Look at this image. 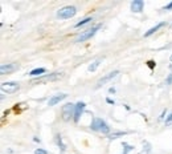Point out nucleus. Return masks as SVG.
<instances>
[{
	"label": "nucleus",
	"instance_id": "nucleus-1",
	"mask_svg": "<svg viewBox=\"0 0 172 154\" xmlns=\"http://www.w3.org/2000/svg\"><path fill=\"white\" fill-rule=\"evenodd\" d=\"M77 14V8L74 5H65V7L60 8L57 11V17L58 19H62V20H65V19H70L73 17L74 15Z\"/></svg>",
	"mask_w": 172,
	"mask_h": 154
},
{
	"label": "nucleus",
	"instance_id": "nucleus-2",
	"mask_svg": "<svg viewBox=\"0 0 172 154\" xmlns=\"http://www.w3.org/2000/svg\"><path fill=\"white\" fill-rule=\"evenodd\" d=\"M90 128L93 130H97V132H101V133H103V134L110 133V126H109L102 118H94L91 125H90Z\"/></svg>",
	"mask_w": 172,
	"mask_h": 154
},
{
	"label": "nucleus",
	"instance_id": "nucleus-3",
	"mask_svg": "<svg viewBox=\"0 0 172 154\" xmlns=\"http://www.w3.org/2000/svg\"><path fill=\"white\" fill-rule=\"evenodd\" d=\"M101 27H102V24H97V25H94V27L89 28V29H86L85 32H82V33H81L78 37H77L76 43H83V41L89 40L90 37H93L94 35L97 33V31H98Z\"/></svg>",
	"mask_w": 172,
	"mask_h": 154
},
{
	"label": "nucleus",
	"instance_id": "nucleus-4",
	"mask_svg": "<svg viewBox=\"0 0 172 154\" xmlns=\"http://www.w3.org/2000/svg\"><path fill=\"white\" fill-rule=\"evenodd\" d=\"M74 106L73 104H66V105L62 106V118L64 121H69L70 117L74 118Z\"/></svg>",
	"mask_w": 172,
	"mask_h": 154
},
{
	"label": "nucleus",
	"instance_id": "nucleus-5",
	"mask_svg": "<svg viewBox=\"0 0 172 154\" xmlns=\"http://www.w3.org/2000/svg\"><path fill=\"white\" fill-rule=\"evenodd\" d=\"M19 84L15 81H8V82H3L1 84V92L3 93H15L19 90Z\"/></svg>",
	"mask_w": 172,
	"mask_h": 154
},
{
	"label": "nucleus",
	"instance_id": "nucleus-6",
	"mask_svg": "<svg viewBox=\"0 0 172 154\" xmlns=\"http://www.w3.org/2000/svg\"><path fill=\"white\" fill-rule=\"evenodd\" d=\"M62 73H50V75H46V76H40L37 77L36 80H33L34 82H44V81H57V80L62 79Z\"/></svg>",
	"mask_w": 172,
	"mask_h": 154
},
{
	"label": "nucleus",
	"instance_id": "nucleus-7",
	"mask_svg": "<svg viewBox=\"0 0 172 154\" xmlns=\"http://www.w3.org/2000/svg\"><path fill=\"white\" fill-rule=\"evenodd\" d=\"M119 75V71H113V72H110V73H107V75H105L102 77V79H99L98 80V82H97V85H95V88L98 89V88H101L102 85H105L106 82H109L110 80H113V79H115L117 76Z\"/></svg>",
	"mask_w": 172,
	"mask_h": 154
},
{
	"label": "nucleus",
	"instance_id": "nucleus-8",
	"mask_svg": "<svg viewBox=\"0 0 172 154\" xmlns=\"http://www.w3.org/2000/svg\"><path fill=\"white\" fill-rule=\"evenodd\" d=\"M85 106L86 104L83 102V101H78V102L76 104V106H74V122H78L79 121V117H81V114L83 113V110H85Z\"/></svg>",
	"mask_w": 172,
	"mask_h": 154
},
{
	"label": "nucleus",
	"instance_id": "nucleus-9",
	"mask_svg": "<svg viewBox=\"0 0 172 154\" xmlns=\"http://www.w3.org/2000/svg\"><path fill=\"white\" fill-rule=\"evenodd\" d=\"M17 68H19V64H16V62H12V64H3L0 66V73H1V75H8V73L15 72Z\"/></svg>",
	"mask_w": 172,
	"mask_h": 154
},
{
	"label": "nucleus",
	"instance_id": "nucleus-10",
	"mask_svg": "<svg viewBox=\"0 0 172 154\" xmlns=\"http://www.w3.org/2000/svg\"><path fill=\"white\" fill-rule=\"evenodd\" d=\"M143 7H144V1L143 0H134V1H131V11L135 12V14L142 12Z\"/></svg>",
	"mask_w": 172,
	"mask_h": 154
},
{
	"label": "nucleus",
	"instance_id": "nucleus-11",
	"mask_svg": "<svg viewBox=\"0 0 172 154\" xmlns=\"http://www.w3.org/2000/svg\"><path fill=\"white\" fill-rule=\"evenodd\" d=\"M66 97H68V94H66V93H60V94H56V96H53L48 101V106H54L56 104H58L60 101H62V100L66 98Z\"/></svg>",
	"mask_w": 172,
	"mask_h": 154
},
{
	"label": "nucleus",
	"instance_id": "nucleus-12",
	"mask_svg": "<svg viewBox=\"0 0 172 154\" xmlns=\"http://www.w3.org/2000/svg\"><path fill=\"white\" fill-rule=\"evenodd\" d=\"M164 25H165L164 21H162V23H159V24H156L155 27H152L151 29H148V31L146 32V33H144V37H148V36H151V35H154L155 32H158L159 29H160V28H163Z\"/></svg>",
	"mask_w": 172,
	"mask_h": 154
},
{
	"label": "nucleus",
	"instance_id": "nucleus-13",
	"mask_svg": "<svg viewBox=\"0 0 172 154\" xmlns=\"http://www.w3.org/2000/svg\"><path fill=\"white\" fill-rule=\"evenodd\" d=\"M101 62H102V58H97L95 61H93L91 64L89 65V66H87V71H89V72H95L97 68L99 66Z\"/></svg>",
	"mask_w": 172,
	"mask_h": 154
},
{
	"label": "nucleus",
	"instance_id": "nucleus-14",
	"mask_svg": "<svg viewBox=\"0 0 172 154\" xmlns=\"http://www.w3.org/2000/svg\"><path fill=\"white\" fill-rule=\"evenodd\" d=\"M45 72H46V69H45V68H36V69H33V71H31V72H29V76L34 77V76L42 75V73H45Z\"/></svg>",
	"mask_w": 172,
	"mask_h": 154
},
{
	"label": "nucleus",
	"instance_id": "nucleus-15",
	"mask_svg": "<svg viewBox=\"0 0 172 154\" xmlns=\"http://www.w3.org/2000/svg\"><path fill=\"white\" fill-rule=\"evenodd\" d=\"M90 21H93V17H86V19H83V20H81V21H78L74 27L76 28H79V27H82V25H86V24H89Z\"/></svg>",
	"mask_w": 172,
	"mask_h": 154
},
{
	"label": "nucleus",
	"instance_id": "nucleus-16",
	"mask_svg": "<svg viewBox=\"0 0 172 154\" xmlns=\"http://www.w3.org/2000/svg\"><path fill=\"white\" fill-rule=\"evenodd\" d=\"M126 132H115V133H111L110 136H109V138L110 140H115V138H118V137H123V136H126Z\"/></svg>",
	"mask_w": 172,
	"mask_h": 154
},
{
	"label": "nucleus",
	"instance_id": "nucleus-17",
	"mask_svg": "<svg viewBox=\"0 0 172 154\" xmlns=\"http://www.w3.org/2000/svg\"><path fill=\"white\" fill-rule=\"evenodd\" d=\"M122 146H123V149H124L122 154H128L131 150H132V149H134V146H131V145L126 144V142H123V144H122Z\"/></svg>",
	"mask_w": 172,
	"mask_h": 154
},
{
	"label": "nucleus",
	"instance_id": "nucleus-18",
	"mask_svg": "<svg viewBox=\"0 0 172 154\" xmlns=\"http://www.w3.org/2000/svg\"><path fill=\"white\" fill-rule=\"evenodd\" d=\"M56 141H57V145H58V146H61V150H62V151H65L66 149H65V145L62 144L61 136H57V137H56Z\"/></svg>",
	"mask_w": 172,
	"mask_h": 154
},
{
	"label": "nucleus",
	"instance_id": "nucleus-19",
	"mask_svg": "<svg viewBox=\"0 0 172 154\" xmlns=\"http://www.w3.org/2000/svg\"><path fill=\"white\" fill-rule=\"evenodd\" d=\"M171 122H172V110L169 112V114L167 116V118H165V125H169Z\"/></svg>",
	"mask_w": 172,
	"mask_h": 154
},
{
	"label": "nucleus",
	"instance_id": "nucleus-20",
	"mask_svg": "<svg viewBox=\"0 0 172 154\" xmlns=\"http://www.w3.org/2000/svg\"><path fill=\"white\" fill-rule=\"evenodd\" d=\"M150 147H151V146H150V144H148V142H146V150L140 151L139 154H148V153H150Z\"/></svg>",
	"mask_w": 172,
	"mask_h": 154
},
{
	"label": "nucleus",
	"instance_id": "nucleus-21",
	"mask_svg": "<svg viewBox=\"0 0 172 154\" xmlns=\"http://www.w3.org/2000/svg\"><path fill=\"white\" fill-rule=\"evenodd\" d=\"M171 84H172V73H169L167 80H165V85H171Z\"/></svg>",
	"mask_w": 172,
	"mask_h": 154
},
{
	"label": "nucleus",
	"instance_id": "nucleus-22",
	"mask_svg": "<svg viewBox=\"0 0 172 154\" xmlns=\"http://www.w3.org/2000/svg\"><path fill=\"white\" fill-rule=\"evenodd\" d=\"M34 154H48V151L44 150V149H36V150H34Z\"/></svg>",
	"mask_w": 172,
	"mask_h": 154
},
{
	"label": "nucleus",
	"instance_id": "nucleus-23",
	"mask_svg": "<svg viewBox=\"0 0 172 154\" xmlns=\"http://www.w3.org/2000/svg\"><path fill=\"white\" fill-rule=\"evenodd\" d=\"M163 9H164V11H169V9H172V1H171V3L167 4V5H165V7L163 8Z\"/></svg>",
	"mask_w": 172,
	"mask_h": 154
},
{
	"label": "nucleus",
	"instance_id": "nucleus-24",
	"mask_svg": "<svg viewBox=\"0 0 172 154\" xmlns=\"http://www.w3.org/2000/svg\"><path fill=\"white\" fill-rule=\"evenodd\" d=\"M147 65H148V66H150L151 69H154V68H155V61H148Z\"/></svg>",
	"mask_w": 172,
	"mask_h": 154
},
{
	"label": "nucleus",
	"instance_id": "nucleus-25",
	"mask_svg": "<svg viewBox=\"0 0 172 154\" xmlns=\"http://www.w3.org/2000/svg\"><path fill=\"white\" fill-rule=\"evenodd\" d=\"M106 102H107V104H113V105H114V104H115V102H114V100L109 98V97H107V98H106Z\"/></svg>",
	"mask_w": 172,
	"mask_h": 154
},
{
	"label": "nucleus",
	"instance_id": "nucleus-26",
	"mask_svg": "<svg viewBox=\"0 0 172 154\" xmlns=\"http://www.w3.org/2000/svg\"><path fill=\"white\" fill-rule=\"evenodd\" d=\"M164 114H165V110H163V113H162V116L159 117V120H163V118H164Z\"/></svg>",
	"mask_w": 172,
	"mask_h": 154
},
{
	"label": "nucleus",
	"instance_id": "nucleus-27",
	"mask_svg": "<svg viewBox=\"0 0 172 154\" xmlns=\"http://www.w3.org/2000/svg\"><path fill=\"white\" fill-rule=\"evenodd\" d=\"M109 93H115V88H110V89H109Z\"/></svg>",
	"mask_w": 172,
	"mask_h": 154
},
{
	"label": "nucleus",
	"instance_id": "nucleus-28",
	"mask_svg": "<svg viewBox=\"0 0 172 154\" xmlns=\"http://www.w3.org/2000/svg\"><path fill=\"white\" fill-rule=\"evenodd\" d=\"M33 141H34V142H40V140H38L37 137H34V138H33Z\"/></svg>",
	"mask_w": 172,
	"mask_h": 154
},
{
	"label": "nucleus",
	"instance_id": "nucleus-29",
	"mask_svg": "<svg viewBox=\"0 0 172 154\" xmlns=\"http://www.w3.org/2000/svg\"><path fill=\"white\" fill-rule=\"evenodd\" d=\"M169 60H171V61H172V55H171V57H169Z\"/></svg>",
	"mask_w": 172,
	"mask_h": 154
},
{
	"label": "nucleus",
	"instance_id": "nucleus-30",
	"mask_svg": "<svg viewBox=\"0 0 172 154\" xmlns=\"http://www.w3.org/2000/svg\"><path fill=\"white\" fill-rule=\"evenodd\" d=\"M171 27H172V24H171Z\"/></svg>",
	"mask_w": 172,
	"mask_h": 154
}]
</instances>
